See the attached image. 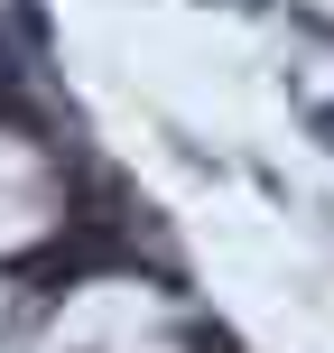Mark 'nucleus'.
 Instances as JSON below:
<instances>
[{
	"instance_id": "f257e3e1",
	"label": "nucleus",
	"mask_w": 334,
	"mask_h": 353,
	"mask_svg": "<svg viewBox=\"0 0 334 353\" xmlns=\"http://www.w3.org/2000/svg\"><path fill=\"white\" fill-rule=\"evenodd\" d=\"M306 130H316V140L334 149V103H316V112H306Z\"/></svg>"
}]
</instances>
